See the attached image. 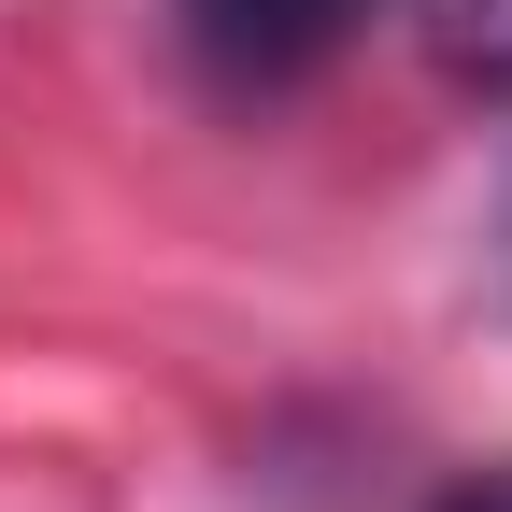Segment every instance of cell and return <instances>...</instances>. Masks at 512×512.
I'll return each instance as SVG.
<instances>
[{
  "label": "cell",
  "mask_w": 512,
  "mask_h": 512,
  "mask_svg": "<svg viewBox=\"0 0 512 512\" xmlns=\"http://www.w3.org/2000/svg\"><path fill=\"white\" fill-rule=\"evenodd\" d=\"M427 512H512V456H498V470H470V484H441Z\"/></svg>",
  "instance_id": "obj_2"
},
{
  "label": "cell",
  "mask_w": 512,
  "mask_h": 512,
  "mask_svg": "<svg viewBox=\"0 0 512 512\" xmlns=\"http://www.w3.org/2000/svg\"><path fill=\"white\" fill-rule=\"evenodd\" d=\"M498 256H512V214H498Z\"/></svg>",
  "instance_id": "obj_3"
},
{
  "label": "cell",
  "mask_w": 512,
  "mask_h": 512,
  "mask_svg": "<svg viewBox=\"0 0 512 512\" xmlns=\"http://www.w3.org/2000/svg\"><path fill=\"white\" fill-rule=\"evenodd\" d=\"M384 0H185V43H200L214 86H299L313 57H342Z\"/></svg>",
  "instance_id": "obj_1"
}]
</instances>
